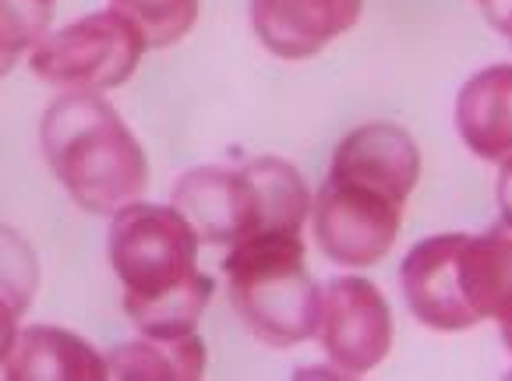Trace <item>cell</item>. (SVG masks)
Wrapping results in <instances>:
<instances>
[{
	"instance_id": "cell-20",
	"label": "cell",
	"mask_w": 512,
	"mask_h": 381,
	"mask_svg": "<svg viewBox=\"0 0 512 381\" xmlns=\"http://www.w3.org/2000/svg\"><path fill=\"white\" fill-rule=\"evenodd\" d=\"M18 318H22V311H15V307H11L8 300L0 297V367H4V360H8V353H11V346H15Z\"/></svg>"
},
{
	"instance_id": "cell-4",
	"label": "cell",
	"mask_w": 512,
	"mask_h": 381,
	"mask_svg": "<svg viewBox=\"0 0 512 381\" xmlns=\"http://www.w3.org/2000/svg\"><path fill=\"white\" fill-rule=\"evenodd\" d=\"M145 36L121 11H96L53 29L32 46L29 68L57 92H106L124 85L142 64Z\"/></svg>"
},
{
	"instance_id": "cell-14",
	"label": "cell",
	"mask_w": 512,
	"mask_h": 381,
	"mask_svg": "<svg viewBox=\"0 0 512 381\" xmlns=\"http://www.w3.org/2000/svg\"><path fill=\"white\" fill-rule=\"evenodd\" d=\"M205 339L188 336H138L106 353V371L117 381H198L205 378Z\"/></svg>"
},
{
	"instance_id": "cell-16",
	"label": "cell",
	"mask_w": 512,
	"mask_h": 381,
	"mask_svg": "<svg viewBox=\"0 0 512 381\" xmlns=\"http://www.w3.org/2000/svg\"><path fill=\"white\" fill-rule=\"evenodd\" d=\"M212 293H216L212 276L198 272L191 283H184L174 293H166V297L142 300V304H124V314H128V322L142 336H163V339L188 336V332L198 329V318L212 304Z\"/></svg>"
},
{
	"instance_id": "cell-13",
	"label": "cell",
	"mask_w": 512,
	"mask_h": 381,
	"mask_svg": "<svg viewBox=\"0 0 512 381\" xmlns=\"http://www.w3.org/2000/svg\"><path fill=\"white\" fill-rule=\"evenodd\" d=\"M460 283L477 325H512V230L467 233L460 251Z\"/></svg>"
},
{
	"instance_id": "cell-15",
	"label": "cell",
	"mask_w": 512,
	"mask_h": 381,
	"mask_svg": "<svg viewBox=\"0 0 512 381\" xmlns=\"http://www.w3.org/2000/svg\"><path fill=\"white\" fill-rule=\"evenodd\" d=\"M258 202V230H301L311 219V187L294 163L276 156L251 159L244 166Z\"/></svg>"
},
{
	"instance_id": "cell-1",
	"label": "cell",
	"mask_w": 512,
	"mask_h": 381,
	"mask_svg": "<svg viewBox=\"0 0 512 381\" xmlns=\"http://www.w3.org/2000/svg\"><path fill=\"white\" fill-rule=\"evenodd\" d=\"M39 145L53 177L92 216H117L149 187L135 131L99 92H61L43 113Z\"/></svg>"
},
{
	"instance_id": "cell-8",
	"label": "cell",
	"mask_w": 512,
	"mask_h": 381,
	"mask_svg": "<svg viewBox=\"0 0 512 381\" xmlns=\"http://www.w3.org/2000/svg\"><path fill=\"white\" fill-rule=\"evenodd\" d=\"M170 205L188 219L202 244L230 247L248 233H258L255 187L244 170L195 166L181 173Z\"/></svg>"
},
{
	"instance_id": "cell-22",
	"label": "cell",
	"mask_w": 512,
	"mask_h": 381,
	"mask_svg": "<svg viewBox=\"0 0 512 381\" xmlns=\"http://www.w3.org/2000/svg\"><path fill=\"white\" fill-rule=\"evenodd\" d=\"M481 11L498 32L512 43V0H481Z\"/></svg>"
},
{
	"instance_id": "cell-5",
	"label": "cell",
	"mask_w": 512,
	"mask_h": 381,
	"mask_svg": "<svg viewBox=\"0 0 512 381\" xmlns=\"http://www.w3.org/2000/svg\"><path fill=\"white\" fill-rule=\"evenodd\" d=\"M407 202L364 180L329 173L311 198V230L318 251L343 269H371L392 251Z\"/></svg>"
},
{
	"instance_id": "cell-12",
	"label": "cell",
	"mask_w": 512,
	"mask_h": 381,
	"mask_svg": "<svg viewBox=\"0 0 512 381\" xmlns=\"http://www.w3.org/2000/svg\"><path fill=\"white\" fill-rule=\"evenodd\" d=\"M8 381H103L110 378L106 357L92 350L89 339L57 325L18 329L15 346L4 360Z\"/></svg>"
},
{
	"instance_id": "cell-18",
	"label": "cell",
	"mask_w": 512,
	"mask_h": 381,
	"mask_svg": "<svg viewBox=\"0 0 512 381\" xmlns=\"http://www.w3.org/2000/svg\"><path fill=\"white\" fill-rule=\"evenodd\" d=\"M53 0H0V78L50 32Z\"/></svg>"
},
{
	"instance_id": "cell-17",
	"label": "cell",
	"mask_w": 512,
	"mask_h": 381,
	"mask_svg": "<svg viewBox=\"0 0 512 381\" xmlns=\"http://www.w3.org/2000/svg\"><path fill=\"white\" fill-rule=\"evenodd\" d=\"M110 8L135 22L149 50H166L195 29L202 0H110Z\"/></svg>"
},
{
	"instance_id": "cell-7",
	"label": "cell",
	"mask_w": 512,
	"mask_h": 381,
	"mask_svg": "<svg viewBox=\"0 0 512 381\" xmlns=\"http://www.w3.org/2000/svg\"><path fill=\"white\" fill-rule=\"evenodd\" d=\"M467 233H435L417 240L400 265V290L424 329L467 332L477 325L460 283V251Z\"/></svg>"
},
{
	"instance_id": "cell-11",
	"label": "cell",
	"mask_w": 512,
	"mask_h": 381,
	"mask_svg": "<svg viewBox=\"0 0 512 381\" xmlns=\"http://www.w3.org/2000/svg\"><path fill=\"white\" fill-rule=\"evenodd\" d=\"M456 131L484 163L512 159V64H491L467 78L456 96Z\"/></svg>"
},
{
	"instance_id": "cell-3",
	"label": "cell",
	"mask_w": 512,
	"mask_h": 381,
	"mask_svg": "<svg viewBox=\"0 0 512 381\" xmlns=\"http://www.w3.org/2000/svg\"><path fill=\"white\" fill-rule=\"evenodd\" d=\"M198 233L174 205L131 202L110 216L106 254L124 286V304L159 300L198 276Z\"/></svg>"
},
{
	"instance_id": "cell-21",
	"label": "cell",
	"mask_w": 512,
	"mask_h": 381,
	"mask_svg": "<svg viewBox=\"0 0 512 381\" xmlns=\"http://www.w3.org/2000/svg\"><path fill=\"white\" fill-rule=\"evenodd\" d=\"M495 198H498V216H502V226H509L512 230V159L498 166Z\"/></svg>"
},
{
	"instance_id": "cell-23",
	"label": "cell",
	"mask_w": 512,
	"mask_h": 381,
	"mask_svg": "<svg viewBox=\"0 0 512 381\" xmlns=\"http://www.w3.org/2000/svg\"><path fill=\"white\" fill-rule=\"evenodd\" d=\"M498 332H502V343H505V350L512 353V325H502V329H498Z\"/></svg>"
},
{
	"instance_id": "cell-6",
	"label": "cell",
	"mask_w": 512,
	"mask_h": 381,
	"mask_svg": "<svg viewBox=\"0 0 512 381\" xmlns=\"http://www.w3.org/2000/svg\"><path fill=\"white\" fill-rule=\"evenodd\" d=\"M315 339L343 378L375 371L392 350V307L385 293L364 276L329 279L322 286V322Z\"/></svg>"
},
{
	"instance_id": "cell-9",
	"label": "cell",
	"mask_w": 512,
	"mask_h": 381,
	"mask_svg": "<svg viewBox=\"0 0 512 381\" xmlns=\"http://www.w3.org/2000/svg\"><path fill=\"white\" fill-rule=\"evenodd\" d=\"M364 0H251V29L279 60H308L347 36Z\"/></svg>"
},
{
	"instance_id": "cell-2",
	"label": "cell",
	"mask_w": 512,
	"mask_h": 381,
	"mask_svg": "<svg viewBox=\"0 0 512 381\" xmlns=\"http://www.w3.org/2000/svg\"><path fill=\"white\" fill-rule=\"evenodd\" d=\"M237 318L265 346L290 350L318 336L322 286L308 272L301 230H258L230 244L223 262Z\"/></svg>"
},
{
	"instance_id": "cell-10",
	"label": "cell",
	"mask_w": 512,
	"mask_h": 381,
	"mask_svg": "<svg viewBox=\"0 0 512 381\" xmlns=\"http://www.w3.org/2000/svg\"><path fill=\"white\" fill-rule=\"evenodd\" d=\"M329 173L364 180L407 202L421 180V149L400 124L368 120L336 145Z\"/></svg>"
},
{
	"instance_id": "cell-19",
	"label": "cell",
	"mask_w": 512,
	"mask_h": 381,
	"mask_svg": "<svg viewBox=\"0 0 512 381\" xmlns=\"http://www.w3.org/2000/svg\"><path fill=\"white\" fill-rule=\"evenodd\" d=\"M39 286L36 251L29 240L11 226H0V297L8 300L15 311H29Z\"/></svg>"
}]
</instances>
